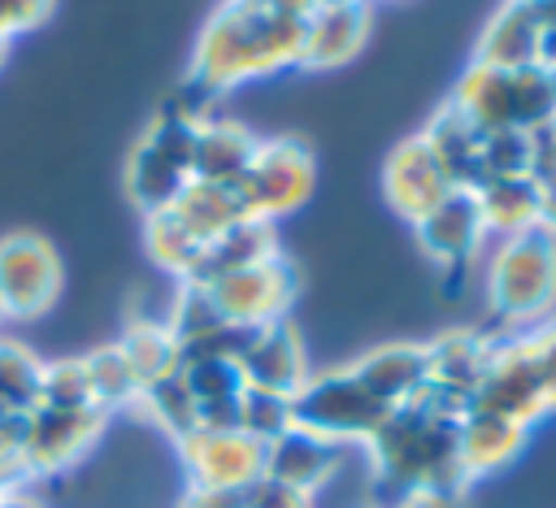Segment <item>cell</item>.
<instances>
[{
    "label": "cell",
    "mask_w": 556,
    "mask_h": 508,
    "mask_svg": "<svg viewBox=\"0 0 556 508\" xmlns=\"http://www.w3.org/2000/svg\"><path fill=\"white\" fill-rule=\"evenodd\" d=\"M465 404L426 386L417 399L400 404L369 439L374 482L382 491V508L434 504L452 508L456 491L469 482L456 456V426Z\"/></svg>",
    "instance_id": "6da1fadb"
},
{
    "label": "cell",
    "mask_w": 556,
    "mask_h": 508,
    "mask_svg": "<svg viewBox=\"0 0 556 508\" xmlns=\"http://www.w3.org/2000/svg\"><path fill=\"white\" fill-rule=\"evenodd\" d=\"M300 52H304L300 17L278 13L265 0H230L217 9V17L200 35V52H195L187 87L195 96L213 100L235 82L295 65Z\"/></svg>",
    "instance_id": "7a4b0ae2"
},
{
    "label": "cell",
    "mask_w": 556,
    "mask_h": 508,
    "mask_svg": "<svg viewBox=\"0 0 556 508\" xmlns=\"http://www.w3.org/2000/svg\"><path fill=\"white\" fill-rule=\"evenodd\" d=\"M478 130H543L556 122V74L543 65L530 69H500L473 65L452 100Z\"/></svg>",
    "instance_id": "3957f363"
},
{
    "label": "cell",
    "mask_w": 556,
    "mask_h": 508,
    "mask_svg": "<svg viewBox=\"0 0 556 508\" xmlns=\"http://www.w3.org/2000/svg\"><path fill=\"white\" fill-rule=\"evenodd\" d=\"M486 295L495 317L508 326H534L556 304V234L547 226L500 239L486 274Z\"/></svg>",
    "instance_id": "277c9868"
},
{
    "label": "cell",
    "mask_w": 556,
    "mask_h": 508,
    "mask_svg": "<svg viewBox=\"0 0 556 508\" xmlns=\"http://www.w3.org/2000/svg\"><path fill=\"white\" fill-rule=\"evenodd\" d=\"M195 126L187 113H178L174 104L148 126V135L139 139V148L130 152L126 165V187L130 200L152 217L161 208H169L187 187H191V161H195Z\"/></svg>",
    "instance_id": "5b68a950"
},
{
    "label": "cell",
    "mask_w": 556,
    "mask_h": 508,
    "mask_svg": "<svg viewBox=\"0 0 556 508\" xmlns=\"http://www.w3.org/2000/svg\"><path fill=\"white\" fill-rule=\"evenodd\" d=\"M395 408H387L382 399H374L361 378L352 369H334V373H317L308 378L295 395H291V421L326 443H348L361 439L369 443L374 430L391 417Z\"/></svg>",
    "instance_id": "8992f818"
},
{
    "label": "cell",
    "mask_w": 556,
    "mask_h": 508,
    "mask_svg": "<svg viewBox=\"0 0 556 508\" xmlns=\"http://www.w3.org/2000/svg\"><path fill=\"white\" fill-rule=\"evenodd\" d=\"M313 178H317V165H313L308 148L295 143V139H274V143L256 148L252 165L239 174L235 187L243 195L248 217L274 221V217H282V213H291L295 204L308 200Z\"/></svg>",
    "instance_id": "52a82bcc"
},
{
    "label": "cell",
    "mask_w": 556,
    "mask_h": 508,
    "mask_svg": "<svg viewBox=\"0 0 556 508\" xmlns=\"http://www.w3.org/2000/svg\"><path fill=\"white\" fill-rule=\"evenodd\" d=\"M217 313L230 321V326H269V321H282L291 300H295V269L282 261V252L256 261V265H243L217 282H204Z\"/></svg>",
    "instance_id": "ba28073f"
},
{
    "label": "cell",
    "mask_w": 556,
    "mask_h": 508,
    "mask_svg": "<svg viewBox=\"0 0 556 508\" xmlns=\"http://www.w3.org/2000/svg\"><path fill=\"white\" fill-rule=\"evenodd\" d=\"M61 291V261L48 239L39 234H9L0 239V317L30 321L52 308Z\"/></svg>",
    "instance_id": "9c48e42d"
},
{
    "label": "cell",
    "mask_w": 556,
    "mask_h": 508,
    "mask_svg": "<svg viewBox=\"0 0 556 508\" xmlns=\"http://www.w3.org/2000/svg\"><path fill=\"white\" fill-rule=\"evenodd\" d=\"M187 478L195 491H243L265 473V443L243 430H191L178 439Z\"/></svg>",
    "instance_id": "30bf717a"
},
{
    "label": "cell",
    "mask_w": 556,
    "mask_h": 508,
    "mask_svg": "<svg viewBox=\"0 0 556 508\" xmlns=\"http://www.w3.org/2000/svg\"><path fill=\"white\" fill-rule=\"evenodd\" d=\"M109 412L100 408H48L35 404L26 412V469L35 473H61L70 469L100 434Z\"/></svg>",
    "instance_id": "8fae6325"
},
{
    "label": "cell",
    "mask_w": 556,
    "mask_h": 508,
    "mask_svg": "<svg viewBox=\"0 0 556 508\" xmlns=\"http://www.w3.org/2000/svg\"><path fill=\"white\" fill-rule=\"evenodd\" d=\"M413 230H417V243H421L439 265H452V269L469 265V256L478 252V243H482V234H486L478 195L465 191V187L447 191L426 217L413 221Z\"/></svg>",
    "instance_id": "7c38bea8"
},
{
    "label": "cell",
    "mask_w": 556,
    "mask_h": 508,
    "mask_svg": "<svg viewBox=\"0 0 556 508\" xmlns=\"http://www.w3.org/2000/svg\"><path fill=\"white\" fill-rule=\"evenodd\" d=\"M382 182H387V200H391L408 221L426 217L447 191H456L452 178H447V169L439 165V156L430 152V143H426L421 135L408 139V143H400V148L391 152Z\"/></svg>",
    "instance_id": "4fadbf2b"
},
{
    "label": "cell",
    "mask_w": 556,
    "mask_h": 508,
    "mask_svg": "<svg viewBox=\"0 0 556 508\" xmlns=\"http://www.w3.org/2000/svg\"><path fill=\"white\" fill-rule=\"evenodd\" d=\"M491 356H495V339H486L478 330H452V334H443L426 347L430 386L469 408L486 369H491Z\"/></svg>",
    "instance_id": "5bb4252c"
},
{
    "label": "cell",
    "mask_w": 556,
    "mask_h": 508,
    "mask_svg": "<svg viewBox=\"0 0 556 508\" xmlns=\"http://www.w3.org/2000/svg\"><path fill=\"white\" fill-rule=\"evenodd\" d=\"M239 369H243L248 386L278 391V395H295L308 382L304 347H300V339H295V330L287 321L256 326L248 347H243V356H239Z\"/></svg>",
    "instance_id": "9a60e30c"
},
{
    "label": "cell",
    "mask_w": 556,
    "mask_h": 508,
    "mask_svg": "<svg viewBox=\"0 0 556 508\" xmlns=\"http://www.w3.org/2000/svg\"><path fill=\"white\" fill-rule=\"evenodd\" d=\"M526 434H530V426H521V421H513L504 412L469 404L460 412V426H456V456H460L465 478H482V473L504 469L521 452Z\"/></svg>",
    "instance_id": "2e32d148"
},
{
    "label": "cell",
    "mask_w": 556,
    "mask_h": 508,
    "mask_svg": "<svg viewBox=\"0 0 556 508\" xmlns=\"http://www.w3.org/2000/svg\"><path fill=\"white\" fill-rule=\"evenodd\" d=\"M361 386L382 399L387 408H400L408 399H417L426 386H430V369H426V347L417 343H387V347H374L369 356H361L356 365H348Z\"/></svg>",
    "instance_id": "e0dca14e"
},
{
    "label": "cell",
    "mask_w": 556,
    "mask_h": 508,
    "mask_svg": "<svg viewBox=\"0 0 556 508\" xmlns=\"http://www.w3.org/2000/svg\"><path fill=\"white\" fill-rule=\"evenodd\" d=\"M334 465H339V443H326L300 426H291L287 434L265 443V478L287 482L304 495H317L330 482Z\"/></svg>",
    "instance_id": "ac0fdd59"
},
{
    "label": "cell",
    "mask_w": 556,
    "mask_h": 508,
    "mask_svg": "<svg viewBox=\"0 0 556 508\" xmlns=\"http://www.w3.org/2000/svg\"><path fill=\"white\" fill-rule=\"evenodd\" d=\"M430 143V152L439 156V165L447 169L452 187H465V191H478L486 182V161H482V143H486V130H478L456 104H447L421 135Z\"/></svg>",
    "instance_id": "d6986e66"
},
{
    "label": "cell",
    "mask_w": 556,
    "mask_h": 508,
    "mask_svg": "<svg viewBox=\"0 0 556 508\" xmlns=\"http://www.w3.org/2000/svg\"><path fill=\"white\" fill-rule=\"evenodd\" d=\"M539 56H543V26L534 13V0H513L482 30L478 61L500 65V69H530V65H539Z\"/></svg>",
    "instance_id": "ffe728a7"
},
{
    "label": "cell",
    "mask_w": 556,
    "mask_h": 508,
    "mask_svg": "<svg viewBox=\"0 0 556 508\" xmlns=\"http://www.w3.org/2000/svg\"><path fill=\"white\" fill-rule=\"evenodd\" d=\"M274 252H278L274 221H239V226H230L226 234H217V239H208L200 247V256H195V265H191V274L182 282H200L204 287V282H217V278H226V274H235L243 265H256V261H265Z\"/></svg>",
    "instance_id": "44dd1931"
},
{
    "label": "cell",
    "mask_w": 556,
    "mask_h": 508,
    "mask_svg": "<svg viewBox=\"0 0 556 508\" xmlns=\"http://www.w3.org/2000/svg\"><path fill=\"white\" fill-rule=\"evenodd\" d=\"M365 39V0H334L304 17V52L300 65H339Z\"/></svg>",
    "instance_id": "7402d4cb"
},
{
    "label": "cell",
    "mask_w": 556,
    "mask_h": 508,
    "mask_svg": "<svg viewBox=\"0 0 556 508\" xmlns=\"http://www.w3.org/2000/svg\"><path fill=\"white\" fill-rule=\"evenodd\" d=\"M169 213L191 230V239H195L200 247H204L208 239L226 234V230L239 226V221H256V217H248L243 195H239L235 182H191V187L169 204Z\"/></svg>",
    "instance_id": "603a6c76"
},
{
    "label": "cell",
    "mask_w": 556,
    "mask_h": 508,
    "mask_svg": "<svg viewBox=\"0 0 556 508\" xmlns=\"http://www.w3.org/2000/svg\"><path fill=\"white\" fill-rule=\"evenodd\" d=\"M261 139H252L235 122H200L195 126V161H191V182H239V174L252 165Z\"/></svg>",
    "instance_id": "cb8c5ba5"
},
{
    "label": "cell",
    "mask_w": 556,
    "mask_h": 508,
    "mask_svg": "<svg viewBox=\"0 0 556 508\" xmlns=\"http://www.w3.org/2000/svg\"><path fill=\"white\" fill-rule=\"evenodd\" d=\"M473 195H478V208H482V226L495 230L500 239L543 226V191H539V182L530 174L491 178Z\"/></svg>",
    "instance_id": "d4e9b609"
},
{
    "label": "cell",
    "mask_w": 556,
    "mask_h": 508,
    "mask_svg": "<svg viewBox=\"0 0 556 508\" xmlns=\"http://www.w3.org/2000/svg\"><path fill=\"white\" fill-rule=\"evenodd\" d=\"M117 347L126 352L130 369L139 373V386H152V382L178 373V343H174V334H169L165 326H156V321L130 326ZM139 395H143V391H139Z\"/></svg>",
    "instance_id": "484cf974"
},
{
    "label": "cell",
    "mask_w": 556,
    "mask_h": 508,
    "mask_svg": "<svg viewBox=\"0 0 556 508\" xmlns=\"http://www.w3.org/2000/svg\"><path fill=\"white\" fill-rule=\"evenodd\" d=\"M43 365L13 343H0V417H26L39 404Z\"/></svg>",
    "instance_id": "4316f807"
},
{
    "label": "cell",
    "mask_w": 556,
    "mask_h": 508,
    "mask_svg": "<svg viewBox=\"0 0 556 508\" xmlns=\"http://www.w3.org/2000/svg\"><path fill=\"white\" fill-rule=\"evenodd\" d=\"M87 360V378H91V395H96V404L109 412V408H117V404H139V373L130 369V360H126V352L113 343V347H100V352H91V356H83Z\"/></svg>",
    "instance_id": "83f0119b"
},
{
    "label": "cell",
    "mask_w": 556,
    "mask_h": 508,
    "mask_svg": "<svg viewBox=\"0 0 556 508\" xmlns=\"http://www.w3.org/2000/svg\"><path fill=\"white\" fill-rule=\"evenodd\" d=\"M139 404H143V408L152 412V421H156V426H165L174 439H187V434L200 426V417H195V399H191V391L182 386V378H178V373H169V378H161V382L143 386Z\"/></svg>",
    "instance_id": "f1b7e54d"
},
{
    "label": "cell",
    "mask_w": 556,
    "mask_h": 508,
    "mask_svg": "<svg viewBox=\"0 0 556 508\" xmlns=\"http://www.w3.org/2000/svg\"><path fill=\"white\" fill-rule=\"evenodd\" d=\"M291 421V395L278 391H261V386H243L239 395V430L252 434L256 443H274L278 434H287Z\"/></svg>",
    "instance_id": "f546056e"
},
{
    "label": "cell",
    "mask_w": 556,
    "mask_h": 508,
    "mask_svg": "<svg viewBox=\"0 0 556 508\" xmlns=\"http://www.w3.org/2000/svg\"><path fill=\"white\" fill-rule=\"evenodd\" d=\"M148 252H152L156 265H165L169 274L187 278L191 265H195V256H200V243L191 239V230H187L169 208H161V213L148 217Z\"/></svg>",
    "instance_id": "4dcf8cb0"
},
{
    "label": "cell",
    "mask_w": 556,
    "mask_h": 508,
    "mask_svg": "<svg viewBox=\"0 0 556 508\" xmlns=\"http://www.w3.org/2000/svg\"><path fill=\"white\" fill-rule=\"evenodd\" d=\"M39 404H48V408H100L96 395H91L87 360H56V365H43ZM100 412H104V408H100Z\"/></svg>",
    "instance_id": "1f68e13d"
},
{
    "label": "cell",
    "mask_w": 556,
    "mask_h": 508,
    "mask_svg": "<svg viewBox=\"0 0 556 508\" xmlns=\"http://www.w3.org/2000/svg\"><path fill=\"white\" fill-rule=\"evenodd\" d=\"M521 334H526V347H530V360H534V373H539V386H543V399L552 412L556 408V321L530 326Z\"/></svg>",
    "instance_id": "d6a6232c"
},
{
    "label": "cell",
    "mask_w": 556,
    "mask_h": 508,
    "mask_svg": "<svg viewBox=\"0 0 556 508\" xmlns=\"http://www.w3.org/2000/svg\"><path fill=\"white\" fill-rule=\"evenodd\" d=\"M239 504L243 508H313V495H304V491H295V486L274 482V478L261 473L256 482H248L239 491Z\"/></svg>",
    "instance_id": "836d02e7"
},
{
    "label": "cell",
    "mask_w": 556,
    "mask_h": 508,
    "mask_svg": "<svg viewBox=\"0 0 556 508\" xmlns=\"http://www.w3.org/2000/svg\"><path fill=\"white\" fill-rule=\"evenodd\" d=\"M48 9H52V0H0V39L39 26L48 17Z\"/></svg>",
    "instance_id": "e575fe53"
},
{
    "label": "cell",
    "mask_w": 556,
    "mask_h": 508,
    "mask_svg": "<svg viewBox=\"0 0 556 508\" xmlns=\"http://www.w3.org/2000/svg\"><path fill=\"white\" fill-rule=\"evenodd\" d=\"M265 4H274L278 13H291V17H313L317 9H326V4H334V0H265Z\"/></svg>",
    "instance_id": "d590c367"
},
{
    "label": "cell",
    "mask_w": 556,
    "mask_h": 508,
    "mask_svg": "<svg viewBox=\"0 0 556 508\" xmlns=\"http://www.w3.org/2000/svg\"><path fill=\"white\" fill-rule=\"evenodd\" d=\"M534 182H539V178H534ZM539 191H543V226L556 234V178H543Z\"/></svg>",
    "instance_id": "8d00e7d4"
},
{
    "label": "cell",
    "mask_w": 556,
    "mask_h": 508,
    "mask_svg": "<svg viewBox=\"0 0 556 508\" xmlns=\"http://www.w3.org/2000/svg\"><path fill=\"white\" fill-rule=\"evenodd\" d=\"M404 508H434V504H404Z\"/></svg>",
    "instance_id": "74e56055"
},
{
    "label": "cell",
    "mask_w": 556,
    "mask_h": 508,
    "mask_svg": "<svg viewBox=\"0 0 556 508\" xmlns=\"http://www.w3.org/2000/svg\"><path fill=\"white\" fill-rule=\"evenodd\" d=\"M4 43H9V39H0V61H4Z\"/></svg>",
    "instance_id": "f35d334b"
}]
</instances>
